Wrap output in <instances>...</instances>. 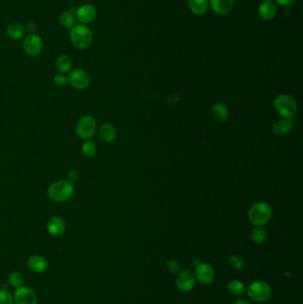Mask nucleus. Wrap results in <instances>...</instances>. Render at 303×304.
<instances>
[{
  "instance_id": "1",
  "label": "nucleus",
  "mask_w": 303,
  "mask_h": 304,
  "mask_svg": "<svg viewBox=\"0 0 303 304\" xmlns=\"http://www.w3.org/2000/svg\"><path fill=\"white\" fill-rule=\"evenodd\" d=\"M272 217V209L265 202H257L248 210V219L255 227H263L270 222Z\"/></svg>"
},
{
  "instance_id": "2",
  "label": "nucleus",
  "mask_w": 303,
  "mask_h": 304,
  "mask_svg": "<svg viewBox=\"0 0 303 304\" xmlns=\"http://www.w3.org/2000/svg\"><path fill=\"white\" fill-rule=\"evenodd\" d=\"M74 193V185L69 180H60L53 183L48 188L47 194L49 198L55 202H65L69 200Z\"/></svg>"
},
{
  "instance_id": "3",
  "label": "nucleus",
  "mask_w": 303,
  "mask_h": 304,
  "mask_svg": "<svg viewBox=\"0 0 303 304\" xmlns=\"http://www.w3.org/2000/svg\"><path fill=\"white\" fill-rule=\"evenodd\" d=\"M70 39L71 44L80 50L90 47L93 41V33L84 24L75 25L70 28Z\"/></svg>"
},
{
  "instance_id": "4",
  "label": "nucleus",
  "mask_w": 303,
  "mask_h": 304,
  "mask_svg": "<svg viewBox=\"0 0 303 304\" xmlns=\"http://www.w3.org/2000/svg\"><path fill=\"white\" fill-rule=\"evenodd\" d=\"M274 108L280 116L285 118H293L297 112L298 104L288 94H278L274 100Z\"/></svg>"
},
{
  "instance_id": "5",
  "label": "nucleus",
  "mask_w": 303,
  "mask_h": 304,
  "mask_svg": "<svg viewBox=\"0 0 303 304\" xmlns=\"http://www.w3.org/2000/svg\"><path fill=\"white\" fill-rule=\"evenodd\" d=\"M248 297L256 303H263L271 298V285L263 280H255L250 283L247 288Z\"/></svg>"
},
{
  "instance_id": "6",
  "label": "nucleus",
  "mask_w": 303,
  "mask_h": 304,
  "mask_svg": "<svg viewBox=\"0 0 303 304\" xmlns=\"http://www.w3.org/2000/svg\"><path fill=\"white\" fill-rule=\"evenodd\" d=\"M96 130V121L92 116L81 117L76 127V134L83 140H89L93 137Z\"/></svg>"
},
{
  "instance_id": "7",
  "label": "nucleus",
  "mask_w": 303,
  "mask_h": 304,
  "mask_svg": "<svg viewBox=\"0 0 303 304\" xmlns=\"http://www.w3.org/2000/svg\"><path fill=\"white\" fill-rule=\"evenodd\" d=\"M194 275L196 280L203 285H209L215 278L214 268L206 262H199L196 265Z\"/></svg>"
},
{
  "instance_id": "8",
  "label": "nucleus",
  "mask_w": 303,
  "mask_h": 304,
  "mask_svg": "<svg viewBox=\"0 0 303 304\" xmlns=\"http://www.w3.org/2000/svg\"><path fill=\"white\" fill-rule=\"evenodd\" d=\"M24 49L28 56H37L42 52V38L34 33L28 34V36H26L24 38Z\"/></svg>"
},
{
  "instance_id": "9",
  "label": "nucleus",
  "mask_w": 303,
  "mask_h": 304,
  "mask_svg": "<svg viewBox=\"0 0 303 304\" xmlns=\"http://www.w3.org/2000/svg\"><path fill=\"white\" fill-rule=\"evenodd\" d=\"M68 82L76 89L84 90L87 88L90 84V77L85 70L75 69L69 76Z\"/></svg>"
},
{
  "instance_id": "10",
  "label": "nucleus",
  "mask_w": 303,
  "mask_h": 304,
  "mask_svg": "<svg viewBox=\"0 0 303 304\" xmlns=\"http://www.w3.org/2000/svg\"><path fill=\"white\" fill-rule=\"evenodd\" d=\"M175 284L178 289L183 293L190 292L196 285V277L191 271H181L176 276Z\"/></svg>"
},
{
  "instance_id": "11",
  "label": "nucleus",
  "mask_w": 303,
  "mask_h": 304,
  "mask_svg": "<svg viewBox=\"0 0 303 304\" xmlns=\"http://www.w3.org/2000/svg\"><path fill=\"white\" fill-rule=\"evenodd\" d=\"M97 11L93 5L84 4L80 5L78 9H76L77 20L80 21L82 24H92L96 18Z\"/></svg>"
},
{
  "instance_id": "12",
  "label": "nucleus",
  "mask_w": 303,
  "mask_h": 304,
  "mask_svg": "<svg viewBox=\"0 0 303 304\" xmlns=\"http://www.w3.org/2000/svg\"><path fill=\"white\" fill-rule=\"evenodd\" d=\"M14 300L17 304H37V295L27 286H20L14 293Z\"/></svg>"
},
{
  "instance_id": "13",
  "label": "nucleus",
  "mask_w": 303,
  "mask_h": 304,
  "mask_svg": "<svg viewBox=\"0 0 303 304\" xmlns=\"http://www.w3.org/2000/svg\"><path fill=\"white\" fill-rule=\"evenodd\" d=\"M258 13L261 18L266 21L273 19L276 14V5L273 0H264L262 1L259 8Z\"/></svg>"
},
{
  "instance_id": "14",
  "label": "nucleus",
  "mask_w": 303,
  "mask_h": 304,
  "mask_svg": "<svg viewBox=\"0 0 303 304\" xmlns=\"http://www.w3.org/2000/svg\"><path fill=\"white\" fill-rule=\"evenodd\" d=\"M49 234L54 237H59L64 233L66 229L65 221L61 217L55 216L49 219L47 225Z\"/></svg>"
},
{
  "instance_id": "15",
  "label": "nucleus",
  "mask_w": 303,
  "mask_h": 304,
  "mask_svg": "<svg viewBox=\"0 0 303 304\" xmlns=\"http://www.w3.org/2000/svg\"><path fill=\"white\" fill-rule=\"evenodd\" d=\"M294 127V123L292 118L282 117L278 121L273 125V133L278 136H287L290 134Z\"/></svg>"
},
{
  "instance_id": "16",
  "label": "nucleus",
  "mask_w": 303,
  "mask_h": 304,
  "mask_svg": "<svg viewBox=\"0 0 303 304\" xmlns=\"http://www.w3.org/2000/svg\"><path fill=\"white\" fill-rule=\"evenodd\" d=\"M209 4L215 14L224 15L233 8L234 0H209Z\"/></svg>"
},
{
  "instance_id": "17",
  "label": "nucleus",
  "mask_w": 303,
  "mask_h": 304,
  "mask_svg": "<svg viewBox=\"0 0 303 304\" xmlns=\"http://www.w3.org/2000/svg\"><path fill=\"white\" fill-rule=\"evenodd\" d=\"M211 116L215 121L218 123H223L229 117V110L223 103H215V105L211 108Z\"/></svg>"
},
{
  "instance_id": "18",
  "label": "nucleus",
  "mask_w": 303,
  "mask_h": 304,
  "mask_svg": "<svg viewBox=\"0 0 303 304\" xmlns=\"http://www.w3.org/2000/svg\"><path fill=\"white\" fill-rule=\"evenodd\" d=\"M188 5L192 14L200 16L208 9L209 0H188Z\"/></svg>"
},
{
  "instance_id": "19",
  "label": "nucleus",
  "mask_w": 303,
  "mask_h": 304,
  "mask_svg": "<svg viewBox=\"0 0 303 304\" xmlns=\"http://www.w3.org/2000/svg\"><path fill=\"white\" fill-rule=\"evenodd\" d=\"M28 266L32 272H45L48 267L47 259L40 255H32L28 261Z\"/></svg>"
},
{
  "instance_id": "20",
  "label": "nucleus",
  "mask_w": 303,
  "mask_h": 304,
  "mask_svg": "<svg viewBox=\"0 0 303 304\" xmlns=\"http://www.w3.org/2000/svg\"><path fill=\"white\" fill-rule=\"evenodd\" d=\"M59 21L61 25L65 28H71L74 27L77 22V16H76V9L70 8V9L63 11L59 17Z\"/></svg>"
},
{
  "instance_id": "21",
  "label": "nucleus",
  "mask_w": 303,
  "mask_h": 304,
  "mask_svg": "<svg viewBox=\"0 0 303 304\" xmlns=\"http://www.w3.org/2000/svg\"><path fill=\"white\" fill-rule=\"evenodd\" d=\"M99 136L105 142H111L116 137V129L110 123H104L99 129Z\"/></svg>"
},
{
  "instance_id": "22",
  "label": "nucleus",
  "mask_w": 303,
  "mask_h": 304,
  "mask_svg": "<svg viewBox=\"0 0 303 304\" xmlns=\"http://www.w3.org/2000/svg\"><path fill=\"white\" fill-rule=\"evenodd\" d=\"M6 33L9 38L14 40H19L24 38L25 35V28L20 24H11L6 28Z\"/></svg>"
},
{
  "instance_id": "23",
  "label": "nucleus",
  "mask_w": 303,
  "mask_h": 304,
  "mask_svg": "<svg viewBox=\"0 0 303 304\" xmlns=\"http://www.w3.org/2000/svg\"><path fill=\"white\" fill-rule=\"evenodd\" d=\"M227 290L229 294L233 296H239L243 295L246 291V285L242 281L238 279H233L229 281L227 285Z\"/></svg>"
},
{
  "instance_id": "24",
  "label": "nucleus",
  "mask_w": 303,
  "mask_h": 304,
  "mask_svg": "<svg viewBox=\"0 0 303 304\" xmlns=\"http://www.w3.org/2000/svg\"><path fill=\"white\" fill-rule=\"evenodd\" d=\"M56 69L61 72V74L67 73L70 71L72 67V61L70 57L65 55H62L58 57L56 60Z\"/></svg>"
},
{
  "instance_id": "25",
  "label": "nucleus",
  "mask_w": 303,
  "mask_h": 304,
  "mask_svg": "<svg viewBox=\"0 0 303 304\" xmlns=\"http://www.w3.org/2000/svg\"><path fill=\"white\" fill-rule=\"evenodd\" d=\"M268 234L262 227H255L251 232V239L255 244H262L266 241Z\"/></svg>"
},
{
  "instance_id": "26",
  "label": "nucleus",
  "mask_w": 303,
  "mask_h": 304,
  "mask_svg": "<svg viewBox=\"0 0 303 304\" xmlns=\"http://www.w3.org/2000/svg\"><path fill=\"white\" fill-rule=\"evenodd\" d=\"M81 150L83 152V154L88 158H92L93 156H95L97 152V147L95 145V143L91 140H86L82 144Z\"/></svg>"
},
{
  "instance_id": "27",
  "label": "nucleus",
  "mask_w": 303,
  "mask_h": 304,
  "mask_svg": "<svg viewBox=\"0 0 303 304\" xmlns=\"http://www.w3.org/2000/svg\"><path fill=\"white\" fill-rule=\"evenodd\" d=\"M229 262V265L230 268H232L233 270L238 271V270H241L243 267H244V262H243L242 259L240 257H238L237 255H230L228 260Z\"/></svg>"
},
{
  "instance_id": "28",
  "label": "nucleus",
  "mask_w": 303,
  "mask_h": 304,
  "mask_svg": "<svg viewBox=\"0 0 303 304\" xmlns=\"http://www.w3.org/2000/svg\"><path fill=\"white\" fill-rule=\"evenodd\" d=\"M166 268H167L168 271L172 273H179V272L182 271V264L181 262H179L178 260L175 259H172L170 261H168L166 263Z\"/></svg>"
},
{
  "instance_id": "29",
  "label": "nucleus",
  "mask_w": 303,
  "mask_h": 304,
  "mask_svg": "<svg viewBox=\"0 0 303 304\" xmlns=\"http://www.w3.org/2000/svg\"><path fill=\"white\" fill-rule=\"evenodd\" d=\"M9 281L14 287H20L24 284V277L18 272H14L10 275Z\"/></svg>"
},
{
  "instance_id": "30",
  "label": "nucleus",
  "mask_w": 303,
  "mask_h": 304,
  "mask_svg": "<svg viewBox=\"0 0 303 304\" xmlns=\"http://www.w3.org/2000/svg\"><path fill=\"white\" fill-rule=\"evenodd\" d=\"M0 304H13V296L7 289L0 290Z\"/></svg>"
},
{
  "instance_id": "31",
  "label": "nucleus",
  "mask_w": 303,
  "mask_h": 304,
  "mask_svg": "<svg viewBox=\"0 0 303 304\" xmlns=\"http://www.w3.org/2000/svg\"><path fill=\"white\" fill-rule=\"evenodd\" d=\"M54 83H55L56 86L62 87V86H64L68 83V78L65 75L61 74H61H58V75L55 76Z\"/></svg>"
},
{
  "instance_id": "32",
  "label": "nucleus",
  "mask_w": 303,
  "mask_h": 304,
  "mask_svg": "<svg viewBox=\"0 0 303 304\" xmlns=\"http://www.w3.org/2000/svg\"><path fill=\"white\" fill-rule=\"evenodd\" d=\"M68 178L70 182H76L80 178V172L78 170H71L68 174Z\"/></svg>"
},
{
  "instance_id": "33",
  "label": "nucleus",
  "mask_w": 303,
  "mask_h": 304,
  "mask_svg": "<svg viewBox=\"0 0 303 304\" xmlns=\"http://www.w3.org/2000/svg\"><path fill=\"white\" fill-rule=\"evenodd\" d=\"M275 2L280 5H284V6H287V5H292L295 3L297 0H275Z\"/></svg>"
},
{
  "instance_id": "34",
  "label": "nucleus",
  "mask_w": 303,
  "mask_h": 304,
  "mask_svg": "<svg viewBox=\"0 0 303 304\" xmlns=\"http://www.w3.org/2000/svg\"><path fill=\"white\" fill-rule=\"evenodd\" d=\"M26 30H28V32H30V34H33V32L36 30V24L33 23V22H28V24H26Z\"/></svg>"
},
{
  "instance_id": "35",
  "label": "nucleus",
  "mask_w": 303,
  "mask_h": 304,
  "mask_svg": "<svg viewBox=\"0 0 303 304\" xmlns=\"http://www.w3.org/2000/svg\"><path fill=\"white\" fill-rule=\"evenodd\" d=\"M233 304H250L247 301H245V300H238V301H236Z\"/></svg>"
}]
</instances>
